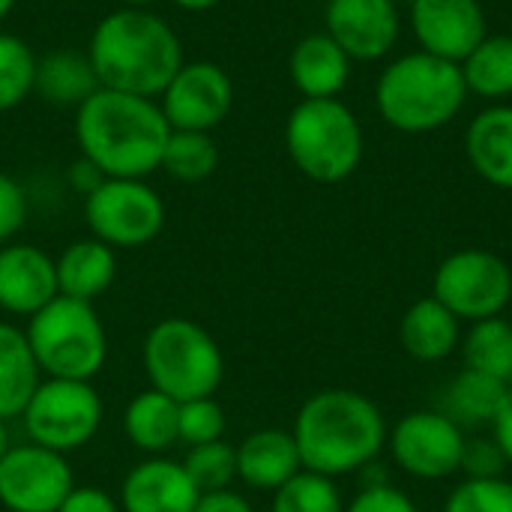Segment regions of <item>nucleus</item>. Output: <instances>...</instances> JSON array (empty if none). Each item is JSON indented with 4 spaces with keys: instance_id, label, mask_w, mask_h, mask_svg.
Instances as JSON below:
<instances>
[{
    "instance_id": "nucleus-18",
    "label": "nucleus",
    "mask_w": 512,
    "mask_h": 512,
    "mask_svg": "<svg viewBox=\"0 0 512 512\" xmlns=\"http://www.w3.org/2000/svg\"><path fill=\"white\" fill-rule=\"evenodd\" d=\"M303 471L300 450L285 429H258L237 447V477L261 492H276Z\"/></svg>"
},
{
    "instance_id": "nucleus-39",
    "label": "nucleus",
    "mask_w": 512,
    "mask_h": 512,
    "mask_svg": "<svg viewBox=\"0 0 512 512\" xmlns=\"http://www.w3.org/2000/svg\"><path fill=\"white\" fill-rule=\"evenodd\" d=\"M195 512H255V510H252V504H249L243 495H237V492H231V489H219V492H207V495H201Z\"/></svg>"
},
{
    "instance_id": "nucleus-38",
    "label": "nucleus",
    "mask_w": 512,
    "mask_h": 512,
    "mask_svg": "<svg viewBox=\"0 0 512 512\" xmlns=\"http://www.w3.org/2000/svg\"><path fill=\"white\" fill-rule=\"evenodd\" d=\"M57 512H120V504L105 489L81 486V489H72L66 495V501L60 504Z\"/></svg>"
},
{
    "instance_id": "nucleus-43",
    "label": "nucleus",
    "mask_w": 512,
    "mask_h": 512,
    "mask_svg": "<svg viewBox=\"0 0 512 512\" xmlns=\"http://www.w3.org/2000/svg\"><path fill=\"white\" fill-rule=\"evenodd\" d=\"M9 450H12V444H9V429H6V420H0V459H3Z\"/></svg>"
},
{
    "instance_id": "nucleus-27",
    "label": "nucleus",
    "mask_w": 512,
    "mask_h": 512,
    "mask_svg": "<svg viewBox=\"0 0 512 512\" xmlns=\"http://www.w3.org/2000/svg\"><path fill=\"white\" fill-rule=\"evenodd\" d=\"M459 66L471 93L483 99L512 96V36H486Z\"/></svg>"
},
{
    "instance_id": "nucleus-22",
    "label": "nucleus",
    "mask_w": 512,
    "mask_h": 512,
    "mask_svg": "<svg viewBox=\"0 0 512 512\" xmlns=\"http://www.w3.org/2000/svg\"><path fill=\"white\" fill-rule=\"evenodd\" d=\"M399 336L402 348L420 363H438L450 357L462 342L459 318L435 297H423L405 312Z\"/></svg>"
},
{
    "instance_id": "nucleus-31",
    "label": "nucleus",
    "mask_w": 512,
    "mask_h": 512,
    "mask_svg": "<svg viewBox=\"0 0 512 512\" xmlns=\"http://www.w3.org/2000/svg\"><path fill=\"white\" fill-rule=\"evenodd\" d=\"M33 78L36 54L30 45L15 33L0 30V111L21 105L33 93Z\"/></svg>"
},
{
    "instance_id": "nucleus-19",
    "label": "nucleus",
    "mask_w": 512,
    "mask_h": 512,
    "mask_svg": "<svg viewBox=\"0 0 512 512\" xmlns=\"http://www.w3.org/2000/svg\"><path fill=\"white\" fill-rule=\"evenodd\" d=\"M288 72L303 99H336L351 78V57L327 33H312L294 45Z\"/></svg>"
},
{
    "instance_id": "nucleus-21",
    "label": "nucleus",
    "mask_w": 512,
    "mask_h": 512,
    "mask_svg": "<svg viewBox=\"0 0 512 512\" xmlns=\"http://www.w3.org/2000/svg\"><path fill=\"white\" fill-rule=\"evenodd\" d=\"M54 267H57V291H60V297L93 303L96 297H102L114 285L117 255L102 240L87 237V240L69 243L60 252V258L54 261Z\"/></svg>"
},
{
    "instance_id": "nucleus-45",
    "label": "nucleus",
    "mask_w": 512,
    "mask_h": 512,
    "mask_svg": "<svg viewBox=\"0 0 512 512\" xmlns=\"http://www.w3.org/2000/svg\"><path fill=\"white\" fill-rule=\"evenodd\" d=\"M12 6H15V0H0V21L9 15V9H12Z\"/></svg>"
},
{
    "instance_id": "nucleus-20",
    "label": "nucleus",
    "mask_w": 512,
    "mask_h": 512,
    "mask_svg": "<svg viewBox=\"0 0 512 512\" xmlns=\"http://www.w3.org/2000/svg\"><path fill=\"white\" fill-rule=\"evenodd\" d=\"M465 153L486 183L512 189V105H492L471 120Z\"/></svg>"
},
{
    "instance_id": "nucleus-28",
    "label": "nucleus",
    "mask_w": 512,
    "mask_h": 512,
    "mask_svg": "<svg viewBox=\"0 0 512 512\" xmlns=\"http://www.w3.org/2000/svg\"><path fill=\"white\" fill-rule=\"evenodd\" d=\"M465 366L512 387V324L498 318L474 321L462 342Z\"/></svg>"
},
{
    "instance_id": "nucleus-15",
    "label": "nucleus",
    "mask_w": 512,
    "mask_h": 512,
    "mask_svg": "<svg viewBox=\"0 0 512 512\" xmlns=\"http://www.w3.org/2000/svg\"><path fill=\"white\" fill-rule=\"evenodd\" d=\"M324 33L351 60H381L399 39L396 0H327Z\"/></svg>"
},
{
    "instance_id": "nucleus-35",
    "label": "nucleus",
    "mask_w": 512,
    "mask_h": 512,
    "mask_svg": "<svg viewBox=\"0 0 512 512\" xmlns=\"http://www.w3.org/2000/svg\"><path fill=\"white\" fill-rule=\"evenodd\" d=\"M507 456L501 450V444L495 438H477V441H468L465 444V453H462V468L468 474V480H495L504 474L507 468Z\"/></svg>"
},
{
    "instance_id": "nucleus-36",
    "label": "nucleus",
    "mask_w": 512,
    "mask_h": 512,
    "mask_svg": "<svg viewBox=\"0 0 512 512\" xmlns=\"http://www.w3.org/2000/svg\"><path fill=\"white\" fill-rule=\"evenodd\" d=\"M27 219V195L9 174L0 171V246H6Z\"/></svg>"
},
{
    "instance_id": "nucleus-9",
    "label": "nucleus",
    "mask_w": 512,
    "mask_h": 512,
    "mask_svg": "<svg viewBox=\"0 0 512 512\" xmlns=\"http://www.w3.org/2000/svg\"><path fill=\"white\" fill-rule=\"evenodd\" d=\"M84 219L96 240L111 249H135L165 228V201L144 180L105 177L84 195Z\"/></svg>"
},
{
    "instance_id": "nucleus-33",
    "label": "nucleus",
    "mask_w": 512,
    "mask_h": 512,
    "mask_svg": "<svg viewBox=\"0 0 512 512\" xmlns=\"http://www.w3.org/2000/svg\"><path fill=\"white\" fill-rule=\"evenodd\" d=\"M222 435H225V411L213 396L180 402L177 441H183L186 447H198V444L222 441Z\"/></svg>"
},
{
    "instance_id": "nucleus-25",
    "label": "nucleus",
    "mask_w": 512,
    "mask_h": 512,
    "mask_svg": "<svg viewBox=\"0 0 512 512\" xmlns=\"http://www.w3.org/2000/svg\"><path fill=\"white\" fill-rule=\"evenodd\" d=\"M507 390H510L507 384H501L483 372L465 369L447 384L438 411L447 414L462 429L465 426H486V423H495Z\"/></svg>"
},
{
    "instance_id": "nucleus-16",
    "label": "nucleus",
    "mask_w": 512,
    "mask_h": 512,
    "mask_svg": "<svg viewBox=\"0 0 512 512\" xmlns=\"http://www.w3.org/2000/svg\"><path fill=\"white\" fill-rule=\"evenodd\" d=\"M57 291V267L48 252L30 243L0 246V309L9 315L33 318Z\"/></svg>"
},
{
    "instance_id": "nucleus-5",
    "label": "nucleus",
    "mask_w": 512,
    "mask_h": 512,
    "mask_svg": "<svg viewBox=\"0 0 512 512\" xmlns=\"http://www.w3.org/2000/svg\"><path fill=\"white\" fill-rule=\"evenodd\" d=\"M141 357L150 387L177 405L213 396L225 375V360L216 339L189 318H165L153 324Z\"/></svg>"
},
{
    "instance_id": "nucleus-17",
    "label": "nucleus",
    "mask_w": 512,
    "mask_h": 512,
    "mask_svg": "<svg viewBox=\"0 0 512 512\" xmlns=\"http://www.w3.org/2000/svg\"><path fill=\"white\" fill-rule=\"evenodd\" d=\"M201 492L180 462L150 459L135 465L120 489L123 512H195Z\"/></svg>"
},
{
    "instance_id": "nucleus-24",
    "label": "nucleus",
    "mask_w": 512,
    "mask_h": 512,
    "mask_svg": "<svg viewBox=\"0 0 512 512\" xmlns=\"http://www.w3.org/2000/svg\"><path fill=\"white\" fill-rule=\"evenodd\" d=\"M33 90L51 105H84L96 90L99 78L87 54L78 51H51L36 57Z\"/></svg>"
},
{
    "instance_id": "nucleus-30",
    "label": "nucleus",
    "mask_w": 512,
    "mask_h": 512,
    "mask_svg": "<svg viewBox=\"0 0 512 512\" xmlns=\"http://www.w3.org/2000/svg\"><path fill=\"white\" fill-rule=\"evenodd\" d=\"M270 512H345V504L333 477L303 468L297 477L273 492Z\"/></svg>"
},
{
    "instance_id": "nucleus-1",
    "label": "nucleus",
    "mask_w": 512,
    "mask_h": 512,
    "mask_svg": "<svg viewBox=\"0 0 512 512\" xmlns=\"http://www.w3.org/2000/svg\"><path fill=\"white\" fill-rule=\"evenodd\" d=\"M171 126L156 99L99 87L75 114L81 156L102 177L144 180L162 165Z\"/></svg>"
},
{
    "instance_id": "nucleus-37",
    "label": "nucleus",
    "mask_w": 512,
    "mask_h": 512,
    "mask_svg": "<svg viewBox=\"0 0 512 512\" xmlns=\"http://www.w3.org/2000/svg\"><path fill=\"white\" fill-rule=\"evenodd\" d=\"M345 512H417V507L405 492H399L387 483V486L363 489Z\"/></svg>"
},
{
    "instance_id": "nucleus-3",
    "label": "nucleus",
    "mask_w": 512,
    "mask_h": 512,
    "mask_svg": "<svg viewBox=\"0 0 512 512\" xmlns=\"http://www.w3.org/2000/svg\"><path fill=\"white\" fill-rule=\"evenodd\" d=\"M291 435L306 471L342 477L375 462L387 441V423L363 393L321 390L303 402Z\"/></svg>"
},
{
    "instance_id": "nucleus-34",
    "label": "nucleus",
    "mask_w": 512,
    "mask_h": 512,
    "mask_svg": "<svg viewBox=\"0 0 512 512\" xmlns=\"http://www.w3.org/2000/svg\"><path fill=\"white\" fill-rule=\"evenodd\" d=\"M444 512H512V483L495 480H465L447 498Z\"/></svg>"
},
{
    "instance_id": "nucleus-4",
    "label": "nucleus",
    "mask_w": 512,
    "mask_h": 512,
    "mask_svg": "<svg viewBox=\"0 0 512 512\" xmlns=\"http://www.w3.org/2000/svg\"><path fill=\"white\" fill-rule=\"evenodd\" d=\"M468 84L462 66L426 51L393 60L375 87V105L387 126L423 135L447 126L465 105Z\"/></svg>"
},
{
    "instance_id": "nucleus-2",
    "label": "nucleus",
    "mask_w": 512,
    "mask_h": 512,
    "mask_svg": "<svg viewBox=\"0 0 512 512\" xmlns=\"http://www.w3.org/2000/svg\"><path fill=\"white\" fill-rule=\"evenodd\" d=\"M99 87L156 99L186 63L177 33L150 9L108 12L87 45Z\"/></svg>"
},
{
    "instance_id": "nucleus-7",
    "label": "nucleus",
    "mask_w": 512,
    "mask_h": 512,
    "mask_svg": "<svg viewBox=\"0 0 512 512\" xmlns=\"http://www.w3.org/2000/svg\"><path fill=\"white\" fill-rule=\"evenodd\" d=\"M291 162L315 183L351 177L363 159V129L339 99H303L285 123Z\"/></svg>"
},
{
    "instance_id": "nucleus-40",
    "label": "nucleus",
    "mask_w": 512,
    "mask_h": 512,
    "mask_svg": "<svg viewBox=\"0 0 512 512\" xmlns=\"http://www.w3.org/2000/svg\"><path fill=\"white\" fill-rule=\"evenodd\" d=\"M492 432H495L492 438L501 444L507 462L512 465V387L507 390V396H504V405H501V411H498V417L492 423Z\"/></svg>"
},
{
    "instance_id": "nucleus-42",
    "label": "nucleus",
    "mask_w": 512,
    "mask_h": 512,
    "mask_svg": "<svg viewBox=\"0 0 512 512\" xmlns=\"http://www.w3.org/2000/svg\"><path fill=\"white\" fill-rule=\"evenodd\" d=\"M171 3L186 9V12H204V9H213L219 0H171Z\"/></svg>"
},
{
    "instance_id": "nucleus-13",
    "label": "nucleus",
    "mask_w": 512,
    "mask_h": 512,
    "mask_svg": "<svg viewBox=\"0 0 512 512\" xmlns=\"http://www.w3.org/2000/svg\"><path fill=\"white\" fill-rule=\"evenodd\" d=\"M234 105V84L213 60H192L177 69L159 96V108L171 129L210 132Z\"/></svg>"
},
{
    "instance_id": "nucleus-14",
    "label": "nucleus",
    "mask_w": 512,
    "mask_h": 512,
    "mask_svg": "<svg viewBox=\"0 0 512 512\" xmlns=\"http://www.w3.org/2000/svg\"><path fill=\"white\" fill-rule=\"evenodd\" d=\"M411 27L420 51L462 63L489 33L480 0H411Z\"/></svg>"
},
{
    "instance_id": "nucleus-41",
    "label": "nucleus",
    "mask_w": 512,
    "mask_h": 512,
    "mask_svg": "<svg viewBox=\"0 0 512 512\" xmlns=\"http://www.w3.org/2000/svg\"><path fill=\"white\" fill-rule=\"evenodd\" d=\"M69 180H72V186H75V189H81L84 195H90V192H93V189H96V186L105 180V177L96 171V165H90V162L81 156V159L72 165V171H69Z\"/></svg>"
},
{
    "instance_id": "nucleus-29",
    "label": "nucleus",
    "mask_w": 512,
    "mask_h": 512,
    "mask_svg": "<svg viewBox=\"0 0 512 512\" xmlns=\"http://www.w3.org/2000/svg\"><path fill=\"white\" fill-rule=\"evenodd\" d=\"M216 165H219V147L210 138V132L171 129L159 168H165L180 183H201L216 171Z\"/></svg>"
},
{
    "instance_id": "nucleus-32",
    "label": "nucleus",
    "mask_w": 512,
    "mask_h": 512,
    "mask_svg": "<svg viewBox=\"0 0 512 512\" xmlns=\"http://www.w3.org/2000/svg\"><path fill=\"white\" fill-rule=\"evenodd\" d=\"M180 465L201 495L219 492L237 480V447H231L225 441L198 444V447H189V453Z\"/></svg>"
},
{
    "instance_id": "nucleus-26",
    "label": "nucleus",
    "mask_w": 512,
    "mask_h": 512,
    "mask_svg": "<svg viewBox=\"0 0 512 512\" xmlns=\"http://www.w3.org/2000/svg\"><path fill=\"white\" fill-rule=\"evenodd\" d=\"M177 411L180 405L153 387L138 393L123 414L126 438L144 453H165L171 444H177Z\"/></svg>"
},
{
    "instance_id": "nucleus-11",
    "label": "nucleus",
    "mask_w": 512,
    "mask_h": 512,
    "mask_svg": "<svg viewBox=\"0 0 512 512\" xmlns=\"http://www.w3.org/2000/svg\"><path fill=\"white\" fill-rule=\"evenodd\" d=\"M72 489V468L54 450L27 441L0 459V507L9 512H57Z\"/></svg>"
},
{
    "instance_id": "nucleus-44",
    "label": "nucleus",
    "mask_w": 512,
    "mask_h": 512,
    "mask_svg": "<svg viewBox=\"0 0 512 512\" xmlns=\"http://www.w3.org/2000/svg\"><path fill=\"white\" fill-rule=\"evenodd\" d=\"M120 6H129V9H147L153 0H117Z\"/></svg>"
},
{
    "instance_id": "nucleus-12",
    "label": "nucleus",
    "mask_w": 512,
    "mask_h": 512,
    "mask_svg": "<svg viewBox=\"0 0 512 512\" xmlns=\"http://www.w3.org/2000/svg\"><path fill=\"white\" fill-rule=\"evenodd\" d=\"M465 444V429L441 411L405 414L390 435L396 465L420 480H444L456 474L462 468Z\"/></svg>"
},
{
    "instance_id": "nucleus-10",
    "label": "nucleus",
    "mask_w": 512,
    "mask_h": 512,
    "mask_svg": "<svg viewBox=\"0 0 512 512\" xmlns=\"http://www.w3.org/2000/svg\"><path fill=\"white\" fill-rule=\"evenodd\" d=\"M432 297L459 321L498 318L512 297V273L504 258L486 249H462L441 261Z\"/></svg>"
},
{
    "instance_id": "nucleus-23",
    "label": "nucleus",
    "mask_w": 512,
    "mask_h": 512,
    "mask_svg": "<svg viewBox=\"0 0 512 512\" xmlns=\"http://www.w3.org/2000/svg\"><path fill=\"white\" fill-rule=\"evenodd\" d=\"M39 366L24 330L0 321V420L21 417L39 387Z\"/></svg>"
},
{
    "instance_id": "nucleus-8",
    "label": "nucleus",
    "mask_w": 512,
    "mask_h": 512,
    "mask_svg": "<svg viewBox=\"0 0 512 512\" xmlns=\"http://www.w3.org/2000/svg\"><path fill=\"white\" fill-rule=\"evenodd\" d=\"M21 420L30 444L66 456L96 438L102 426V399L90 381L48 378L39 381Z\"/></svg>"
},
{
    "instance_id": "nucleus-6",
    "label": "nucleus",
    "mask_w": 512,
    "mask_h": 512,
    "mask_svg": "<svg viewBox=\"0 0 512 512\" xmlns=\"http://www.w3.org/2000/svg\"><path fill=\"white\" fill-rule=\"evenodd\" d=\"M39 372L63 381H90L108 357V336L93 303L54 297L24 330Z\"/></svg>"
}]
</instances>
